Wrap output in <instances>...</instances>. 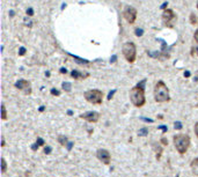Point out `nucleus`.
I'll use <instances>...</instances> for the list:
<instances>
[{
    "mask_svg": "<svg viewBox=\"0 0 198 177\" xmlns=\"http://www.w3.org/2000/svg\"><path fill=\"white\" fill-rule=\"evenodd\" d=\"M145 80L139 82L130 91V101L136 108H142L146 104V96H145Z\"/></svg>",
    "mask_w": 198,
    "mask_h": 177,
    "instance_id": "1",
    "label": "nucleus"
},
{
    "mask_svg": "<svg viewBox=\"0 0 198 177\" xmlns=\"http://www.w3.org/2000/svg\"><path fill=\"white\" fill-rule=\"evenodd\" d=\"M154 101L158 103H166L170 101L169 88L162 80H159L154 87Z\"/></svg>",
    "mask_w": 198,
    "mask_h": 177,
    "instance_id": "2",
    "label": "nucleus"
},
{
    "mask_svg": "<svg viewBox=\"0 0 198 177\" xmlns=\"http://www.w3.org/2000/svg\"><path fill=\"white\" fill-rule=\"evenodd\" d=\"M173 142H174V146L176 151H177V153L183 155V154H186L188 152V149L190 147L191 139L189 134L180 133V134H176V136L173 137Z\"/></svg>",
    "mask_w": 198,
    "mask_h": 177,
    "instance_id": "3",
    "label": "nucleus"
},
{
    "mask_svg": "<svg viewBox=\"0 0 198 177\" xmlns=\"http://www.w3.org/2000/svg\"><path fill=\"white\" fill-rule=\"evenodd\" d=\"M122 54L129 64H133L137 60V45L133 42H126L122 46Z\"/></svg>",
    "mask_w": 198,
    "mask_h": 177,
    "instance_id": "4",
    "label": "nucleus"
},
{
    "mask_svg": "<svg viewBox=\"0 0 198 177\" xmlns=\"http://www.w3.org/2000/svg\"><path fill=\"white\" fill-rule=\"evenodd\" d=\"M84 97L87 102L92 103V104H95V105H100L103 102V97H104V94L103 91H100V89H89V91H85L84 94Z\"/></svg>",
    "mask_w": 198,
    "mask_h": 177,
    "instance_id": "5",
    "label": "nucleus"
},
{
    "mask_svg": "<svg viewBox=\"0 0 198 177\" xmlns=\"http://www.w3.org/2000/svg\"><path fill=\"white\" fill-rule=\"evenodd\" d=\"M122 14H123V17L125 19V21L129 25H134L136 23V20H137L138 16V11L134 7H132V6H125Z\"/></svg>",
    "mask_w": 198,
    "mask_h": 177,
    "instance_id": "6",
    "label": "nucleus"
},
{
    "mask_svg": "<svg viewBox=\"0 0 198 177\" xmlns=\"http://www.w3.org/2000/svg\"><path fill=\"white\" fill-rule=\"evenodd\" d=\"M14 87L16 89H19L23 93L24 95H31L32 93V87H31V82L26 80V79H20L17 80L15 83H14Z\"/></svg>",
    "mask_w": 198,
    "mask_h": 177,
    "instance_id": "7",
    "label": "nucleus"
},
{
    "mask_svg": "<svg viewBox=\"0 0 198 177\" xmlns=\"http://www.w3.org/2000/svg\"><path fill=\"white\" fill-rule=\"evenodd\" d=\"M161 17H162V22L165 23L166 27H168V28H173V27H174V26H173V22L176 20V14H175V12L173 9H170V8L165 9V11L162 12Z\"/></svg>",
    "mask_w": 198,
    "mask_h": 177,
    "instance_id": "8",
    "label": "nucleus"
},
{
    "mask_svg": "<svg viewBox=\"0 0 198 177\" xmlns=\"http://www.w3.org/2000/svg\"><path fill=\"white\" fill-rule=\"evenodd\" d=\"M100 117H101V115H100V112L97 111H87L85 114H81L80 115L81 119H85L86 122L93 124L97 123L100 120Z\"/></svg>",
    "mask_w": 198,
    "mask_h": 177,
    "instance_id": "9",
    "label": "nucleus"
},
{
    "mask_svg": "<svg viewBox=\"0 0 198 177\" xmlns=\"http://www.w3.org/2000/svg\"><path fill=\"white\" fill-rule=\"evenodd\" d=\"M96 157L101 161V162H103L104 165H110V162H111V155H110L108 149H104V148L97 149Z\"/></svg>",
    "mask_w": 198,
    "mask_h": 177,
    "instance_id": "10",
    "label": "nucleus"
},
{
    "mask_svg": "<svg viewBox=\"0 0 198 177\" xmlns=\"http://www.w3.org/2000/svg\"><path fill=\"white\" fill-rule=\"evenodd\" d=\"M71 77L75 80H85L86 78L89 77V73H81L79 71H72L71 72Z\"/></svg>",
    "mask_w": 198,
    "mask_h": 177,
    "instance_id": "11",
    "label": "nucleus"
},
{
    "mask_svg": "<svg viewBox=\"0 0 198 177\" xmlns=\"http://www.w3.org/2000/svg\"><path fill=\"white\" fill-rule=\"evenodd\" d=\"M190 167H191V171H192V175H195V176H198V156L195 157L194 160L191 161Z\"/></svg>",
    "mask_w": 198,
    "mask_h": 177,
    "instance_id": "12",
    "label": "nucleus"
},
{
    "mask_svg": "<svg viewBox=\"0 0 198 177\" xmlns=\"http://www.w3.org/2000/svg\"><path fill=\"white\" fill-rule=\"evenodd\" d=\"M153 147H154V149H155V152H157V155H155V159L157 160H160L161 159V156H162V153H163V149H162V147L160 146V145H157V142H154V145H153Z\"/></svg>",
    "mask_w": 198,
    "mask_h": 177,
    "instance_id": "13",
    "label": "nucleus"
},
{
    "mask_svg": "<svg viewBox=\"0 0 198 177\" xmlns=\"http://www.w3.org/2000/svg\"><path fill=\"white\" fill-rule=\"evenodd\" d=\"M57 140H58V144L60 145V146H67V144H69V139H67V137L65 136H58V138H57Z\"/></svg>",
    "mask_w": 198,
    "mask_h": 177,
    "instance_id": "14",
    "label": "nucleus"
},
{
    "mask_svg": "<svg viewBox=\"0 0 198 177\" xmlns=\"http://www.w3.org/2000/svg\"><path fill=\"white\" fill-rule=\"evenodd\" d=\"M1 119L2 120H6L8 118V116H7V110H6V107H5V104L2 103L1 104Z\"/></svg>",
    "mask_w": 198,
    "mask_h": 177,
    "instance_id": "15",
    "label": "nucleus"
},
{
    "mask_svg": "<svg viewBox=\"0 0 198 177\" xmlns=\"http://www.w3.org/2000/svg\"><path fill=\"white\" fill-rule=\"evenodd\" d=\"M189 21L192 26L198 25V17L195 15V13H190V17H189Z\"/></svg>",
    "mask_w": 198,
    "mask_h": 177,
    "instance_id": "16",
    "label": "nucleus"
},
{
    "mask_svg": "<svg viewBox=\"0 0 198 177\" xmlns=\"http://www.w3.org/2000/svg\"><path fill=\"white\" fill-rule=\"evenodd\" d=\"M7 171V162L5 160V157H1V173L5 174Z\"/></svg>",
    "mask_w": 198,
    "mask_h": 177,
    "instance_id": "17",
    "label": "nucleus"
},
{
    "mask_svg": "<svg viewBox=\"0 0 198 177\" xmlns=\"http://www.w3.org/2000/svg\"><path fill=\"white\" fill-rule=\"evenodd\" d=\"M138 134H139L140 137L147 136V134H148V128H142V130H139V131H138Z\"/></svg>",
    "mask_w": 198,
    "mask_h": 177,
    "instance_id": "18",
    "label": "nucleus"
},
{
    "mask_svg": "<svg viewBox=\"0 0 198 177\" xmlns=\"http://www.w3.org/2000/svg\"><path fill=\"white\" fill-rule=\"evenodd\" d=\"M61 87H63V89L65 91H71V83L70 82H63Z\"/></svg>",
    "mask_w": 198,
    "mask_h": 177,
    "instance_id": "19",
    "label": "nucleus"
},
{
    "mask_svg": "<svg viewBox=\"0 0 198 177\" xmlns=\"http://www.w3.org/2000/svg\"><path fill=\"white\" fill-rule=\"evenodd\" d=\"M183 128V125L181 122H175L174 123V128L175 130H181V128Z\"/></svg>",
    "mask_w": 198,
    "mask_h": 177,
    "instance_id": "20",
    "label": "nucleus"
},
{
    "mask_svg": "<svg viewBox=\"0 0 198 177\" xmlns=\"http://www.w3.org/2000/svg\"><path fill=\"white\" fill-rule=\"evenodd\" d=\"M160 144H161L162 146H168V140H167V138L162 137L161 139H160Z\"/></svg>",
    "mask_w": 198,
    "mask_h": 177,
    "instance_id": "21",
    "label": "nucleus"
},
{
    "mask_svg": "<svg viewBox=\"0 0 198 177\" xmlns=\"http://www.w3.org/2000/svg\"><path fill=\"white\" fill-rule=\"evenodd\" d=\"M134 31H136V36H138V37H139V36H142V34H144L142 29H139V28H137Z\"/></svg>",
    "mask_w": 198,
    "mask_h": 177,
    "instance_id": "22",
    "label": "nucleus"
},
{
    "mask_svg": "<svg viewBox=\"0 0 198 177\" xmlns=\"http://www.w3.org/2000/svg\"><path fill=\"white\" fill-rule=\"evenodd\" d=\"M36 142H37V145H38V146H44V144H45L44 140L42 139V138H37V141H36Z\"/></svg>",
    "mask_w": 198,
    "mask_h": 177,
    "instance_id": "23",
    "label": "nucleus"
},
{
    "mask_svg": "<svg viewBox=\"0 0 198 177\" xmlns=\"http://www.w3.org/2000/svg\"><path fill=\"white\" fill-rule=\"evenodd\" d=\"M194 54H196V56L198 57V44L192 48V56H194Z\"/></svg>",
    "mask_w": 198,
    "mask_h": 177,
    "instance_id": "24",
    "label": "nucleus"
},
{
    "mask_svg": "<svg viewBox=\"0 0 198 177\" xmlns=\"http://www.w3.org/2000/svg\"><path fill=\"white\" fill-rule=\"evenodd\" d=\"M194 40H195V42L197 43L198 44V28L195 30V34H194Z\"/></svg>",
    "mask_w": 198,
    "mask_h": 177,
    "instance_id": "25",
    "label": "nucleus"
},
{
    "mask_svg": "<svg viewBox=\"0 0 198 177\" xmlns=\"http://www.w3.org/2000/svg\"><path fill=\"white\" fill-rule=\"evenodd\" d=\"M51 94L55 95V96H59V95H60V91H57V89H51Z\"/></svg>",
    "mask_w": 198,
    "mask_h": 177,
    "instance_id": "26",
    "label": "nucleus"
},
{
    "mask_svg": "<svg viewBox=\"0 0 198 177\" xmlns=\"http://www.w3.org/2000/svg\"><path fill=\"white\" fill-rule=\"evenodd\" d=\"M51 151H52V148H51L50 146H46V147L44 148V153H45V154H50V153H51Z\"/></svg>",
    "mask_w": 198,
    "mask_h": 177,
    "instance_id": "27",
    "label": "nucleus"
},
{
    "mask_svg": "<svg viewBox=\"0 0 198 177\" xmlns=\"http://www.w3.org/2000/svg\"><path fill=\"white\" fill-rule=\"evenodd\" d=\"M194 131H195V134H196V137L198 138V122L196 124H195L194 126Z\"/></svg>",
    "mask_w": 198,
    "mask_h": 177,
    "instance_id": "28",
    "label": "nucleus"
},
{
    "mask_svg": "<svg viewBox=\"0 0 198 177\" xmlns=\"http://www.w3.org/2000/svg\"><path fill=\"white\" fill-rule=\"evenodd\" d=\"M73 145H74V142H71V141H69V144H67V149H69V151H71V149H72Z\"/></svg>",
    "mask_w": 198,
    "mask_h": 177,
    "instance_id": "29",
    "label": "nucleus"
},
{
    "mask_svg": "<svg viewBox=\"0 0 198 177\" xmlns=\"http://www.w3.org/2000/svg\"><path fill=\"white\" fill-rule=\"evenodd\" d=\"M194 81L195 82H198V71H196V73L194 75Z\"/></svg>",
    "mask_w": 198,
    "mask_h": 177,
    "instance_id": "30",
    "label": "nucleus"
},
{
    "mask_svg": "<svg viewBox=\"0 0 198 177\" xmlns=\"http://www.w3.org/2000/svg\"><path fill=\"white\" fill-rule=\"evenodd\" d=\"M6 146V141H5V138L4 136L1 137V147H5Z\"/></svg>",
    "mask_w": 198,
    "mask_h": 177,
    "instance_id": "31",
    "label": "nucleus"
},
{
    "mask_svg": "<svg viewBox=\"0 0 198 177\" xmlns=\"http://www.w3.org/2000/svg\"><path fill=\"white\" fill-rule=\"evenodd\" d=\"M38 147H40V146H38V145H37V142L35 145H32V151H36V149H38Z\"/></svg>",
    "mask_w": 198,
    "mask_h": 177,
    "instance_id": "32",
    "label": "nucleus"
},
{
    "mask_svg": "<svg viewBox=\"0 0 198 177\" xmlns=\"http://www.w3.org/2000/svg\"><path fill=\"white\" fill-rule=\"evenodd\" d=\"M159 128H162L163 133H165V132H167V128H166V126H159Z\"/></svg>",
    "mask_w": 198,
    "mask_h": 177,
    "instance_id": "33",
    "label": "nucleus"
},
{
    "mask_svg": "<svg viewBox=\"0 0 198 177\" xmlns=\"http://www.w3.org/2000/svg\"><path fill=\"white\" fill-rule=\"evenodd\" d=\"M142 120H145V122H150V123H152V122H153L152 119H147V118H142Z\"/></svg>",
    "mask_w": 198,
    "mask_h": 177,
    "instance_id": "34",
    "label": "nucleus"
},
{
    "mask_svg": "<svg viewBox=\"0 0 198 177\" xmlns=\"http://www.w3.org/2000/svg\"><path fill=\"white\" fill-rule=\"evenodd\" d=\"M20 54H24V49H23V48H22V49H21V52H20Z\"/></svg>",
    "mask_w": 198,
    "mask_h": 177,
    "instance_id": "35",
    "label": "nucleus"
},
{
    "mask_svg": "<svg viewBox=\"0 0 198 177\" xmlns=\"http://www.w3.org/2000/svg\"><path fill=\"white\" fill-rule=\"evenodd\" d=\"M189 75H190V73H189V72H186V73H184V77H189Z\"/></svg>",
    "mask_w": 198,
    "mask_h": 177,
    "instance_id": "36",
    "label": "nucleus"
},
{
    "mask_svg": "<svg viewBox=\"0 0 198 177\" xmlns=\"http://www.w3.org/2000/svg\"><path fill=\"white\" fill-rule=\"evenodd\" d=\"M196 6H197V9H198V0H197V4H196Z\"/></svg>",
    "mask_w": 198,
    "mask_h": 177,
    "instance_id": "37",
    "label": "nucleus"
}]
</instances>
